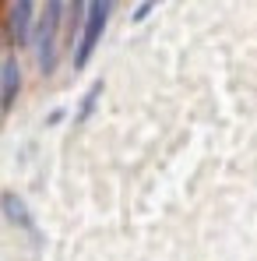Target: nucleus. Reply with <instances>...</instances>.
<instances>
[{"label": "nucleus", "instance_id": "obj_1", "mask_svg": "<svg viewBox=\"0 0 257 261\" xmlns=\"http://www.w3.org/2000/svg\"><path fill=\"white\" fill-rule=\"evenodd\" d=\"M60 29H64V0H46L43 14L36 21V60L39 71H56V53H60Z\"/></svg>", "mask_w": 257, "mask_h": 261}, {"label": "nucleus", "instance_id": "obj_5", "mask_svg": "<svg viewBox=\"0 0 257 261\" xmlns=\"http://www.w3.org/2000/svg\"><path fill=\"white\" fill-rule=\"evenodd\" d=\"M0 208H4L7 222H14V226H21V229H32V212H28V205H25L14 191H4V194H0Z\"/></svg>", "mask_w": 257, "mask_h": 261}, {"label": "nucleus", "instance_id": "obj_8", "mask_svg": "<svg viewBox=\"0 0 257 261\" xmlns=\"http://www.w3.org/2000/svg\"><path fill=\"white\" fill-rule=\"evenodd\" d=\"M159 4H166V0H145V4H141V7L134 11V21H145V18H148V14H152V11H155Z\"/></svg>", "mask_w": 257, "mask_h": 261}, {"label": "nucleus", "instance_id": "obj_7", "mask_svg": "<svg viewBox=\"0 0 257 261\" xmlns=\"http://www.w3.org/2000/svg\"><path fill=\"white\" fill-rule=\"evenodd\" d=\"M99 95H102V82H95V85H92V88L85 92V99H81V106H78V117H74L78 124L92 117V110H95V102H99Z\"/></svg>", "mask_w": 257, "mask_h": 261}, {"label": "nucleus", "instance_id": "obj_3", "mask_svg": "<svg viewBox=\"0 0 257 261\" xmlns=\"http://www.w3.org/2000/svg\"><path fill=\"white\" fill-rule=\"evenodd\" d=\"M7 32L14 46H25L32 36H36V7L32 0H14L11 11H7Z\"/></svg>", "mask_w": 257, "mask_h": 261}, {"label": "nucleus", "instance_id": "obj_2", "mask_svg": "<svg viewBox=\"0 0 257 261\" xmlns=\"http://www.w3.org/2000/svg\"><path fill=\"white\" fill-rule=\"evenodd\" d=\"M113 4L117 0H88V18H85V29H81V39L74 46V71L88 67L95 46L102 39L106 25H109V14H113Z\"/></svg>", "mask_w": 257, "mask_h": 261}, {"label": "nucleus", "instance_id": "obj_6", "mask_svg": "<svg viewBox=\"0 0 257 261\" xmlns=\"http://www.w3.org/2000/svg\"><path fill=\"white\" fill-rule=\"evenodd\" d=\"M85 18H88V0H71L67 11H64V29L71 39H81V29H85Z\"/></svg>", "mask_w": 257, "mask_h": 261}, {"label": "nucleus", "instance_id": "obj_4", "mask_svg": "<svg viewBox=\"0 0 257 261\" xmlns=\"http://www.w3.org/2000/svg\"><path fill=\"white\" fill-rule=\"evenodd\" d=\"M18 92H21V67H18V57H7L0 67V110L4 113L14 106Z\"/></svg>", "mask_w": 257, "mask_h": 261}]
</instances>
